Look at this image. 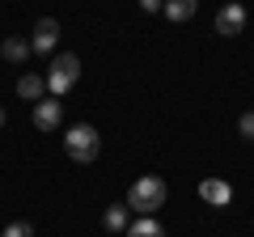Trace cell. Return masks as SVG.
Listing matches in <instances>:
<instances>
[{
    "mask_svg": "<svg viewBox=\"0 0 254 237\" xmlns=\"http://www.w3.org/2000/svg\"><path fill=\"white\" fill-rule=\"evenodd\" d=\"M64 153L72 157L76 165H89L93 157L102 153V136L89 123H76V127H68V136H64Z\"/></svg>",
    "mask_w": 254,
    "mask_h": 237,
    "instance_id": "6da1fadb",
    "label": "cell"
},
{
    "mask_svg": "<svg viewBox=\"0 0 254 237\" xmlns=\"http://www.w3.org/2000/svg\"><path fill=\"white\" fill-rule=\"evenodd\" d=\"M161 203H165V182H161V178H153V174H148V178H140V182L127 191V208L140 212V216H153Z\"/></svg>",
    "mask_w": 254,
    "mask_h": 237,
    "instance_id": "7a4b0ae2",
    "label": "cell"
},
{
    "mask_svg": "<svg viewBox=\"0 0 254 237\" xmlns=\"http://www.w3.org/2000/svg\"><path fill=\"white\" fill-rule=\"evenodd\" d=\"M76 81H81V59H76L72 51L55 55V59H51V72H47V89H51L55 98H64Z\"/></svg>",
    "mask_w": 254,
    "mask_h": 237,
    "instance_id": "3957f363",
    "label": "cell"
},
{
    "mask_svg": "<svg viewBox=\"0 0 254 237\" xmlns=\"http://www.w3.org/2000/svg\"><path fill=\"white\" fill-rule=\"evenodd\" d=\"M60 123H64V102L60 98L34 102V127L38 131H60Z\"/></svg>",
    "mask_w": 254,
    "mask_h": 237,
    "instance_id": "277c9868",
    "label": "cell"
},
{
    "mask_svg": "<svg viewBox=\"0 0 254 237\" xmlns=\"http://www.w3.org/2000/svg\"><path fill=\"white\" fill-rule=\"evenodd\" d=\"M242 30H246V9L237 4V0H229L225 9L216 13V34L233 38V34H242Z\"/></svg>",
    "mask_w": 254,
    "mask_h": 237,
    "instance_id": "5b68a950",
    "label": "cell"
},
{
    "mask_svg": "<svg viewBox=\"0 0 254 237\" xmlns=\"http://www.w3.org/2000/svg\"><path fill=\"white\" fill-rule=\"evenodd\" d=\"M55 43H60V21L43 17V21L34 26V38H30V47H34V55H51V51H55Z\"/></svg>",
    "mask_w": 254,
    "mask_h": 237,
    "instance_id": "8992f818",
    "label": "cell"
},
{
    "mask_svg": "<svg viewBox=\"0 0 254 237\" xmlns=\"http://www.w3.org/2000/svg\"><path fill=\"white\" fill-rule=\"evenodd\" d=\"M199 195H203V203H212V208H229V203H233V186H229L225 178H203Z\"/></svg>",
    "mask_w": 254,
    "mask_h": 237,
    "instance_id": "52a82bcc",
    "label": "cell"
},
{
    "mask_svg": "<svg viewBox=\"0 0 254 237\" xmlns=\"http://www.w3.org/2000/svg\"><path fill=\"white\" fill-rule=\"evenodd\" d=\"M0 55H4L9 64H26L30 55H34V47H30L26 38H4V47H0Z\"/></svg>",
    "mask_w": 254,
    "mask_h": 237,
    "instance_id": "ba28073f",
    "label": "cell"
},
{
    "mask_svg": "<svg viewBox=\"0 0 254 237\" xmlns=\"http://www.w3.org/2000/svg\"><path fill=\"white\" fill-rule=\"evenodd\" d=\"M17 93H21L26 102H43V93H47V76H34V72H26V76L17 81Z\"/></svg>",
    "mask_w": 254,
    "mask_h": 237,
    "instance_id": "9c48e42d",
    "label": "cell"
},
{
    "mask_svg": "<svg viewBox=\"0 0 254 237\" xmlns=\"http://www.w3.org/2000/svg\"><path fill=\"white\" fill-rule=\"evenodd\" d=\"M195 9H199V0H165V17L170 21H190L195 17Z\"/></svg>",
    "mask_w": 254,
    "mask_h": 237,
    "instance_id": "30bf717a",
    "label": "cell"
},
{
    "mask_svg": "<svg viewBox=\"0 0 254 237\" xmlns=\"http://www.w3.org/2000/svg\"><path fill=\"white\" fill-rule=\"evenodd\" d=\"M102 225H106L110 233H127V203H110L106 216H102Z\"/></svg>",
    "mask_w": 254,
    "mask_h": 237,
    "instance_id": "8fae6325",
    "label": "cell"
},
{
    "mask_svg": "<svg viewBox=\"0 0 254 237\" xmlns=\"http://www.w3.org/2000/svg\"><path fill=\"white\" fill-rule=\"evenodd\" d=\"M127 237H165V229L157 225L153 216H140L136 225H127Z\"/></svg>",
    "mask_w": 254,
    "mask_h": 237,
    "instance_id": "7c38bea8",
    "label": "cell"
},
{
    "mask_svg": "<svg viewBox=\"0 0 254 237\" xmlns=\"http://www.w3.org/2000/svg\"><path fill=\"white\" fill-rule=\"evenodd\" d=\"M0 237H34V229H30L26 220H13V225L4 229V233H0Z\"/></svg>",
    "mask_w": 254,
    "mask_h": 237,
    "instance_id": "4fadbf2b",
    "label": "cell"
},
{
    "mask_svg": "<svg viewBox=\"0 0 254 237\" xmlns=\"http://www.w3.org/2000/svg\"><path fill=\"white\" fill-rule=\"evenodd\" d=\"M237 131H242L246 140H254V110H250V115H242V118H237Z\"/></svg>",
    "mask_w": 254,
    "mask_h": 237,
    "instance_id": "5bb4252c",
    "label": "cell"
},
{
    "mask_svg": "<svg viewBox=\"0 0 254 237\" xmlns=\"http://www.w3.org/2000/svg\"><path fill=\"white\" fill-rule=\"evenodd\" d=\"M140 9H144V13H161L165 0H140Z\"/></svg>",
    "mask_w": 254,
    "mask_h": 237,
    "instance_id": "9a60e30c",
    "label": "cell"
},
{
    "mask_svg": "<svg viewBox=\"0 0 254 237\" xmlns=\"http://www.w3.org/2000/svg\"><path fill=\"white\" fill-rule=\"evenodd\" d=\"M4 118H9V115H4V110H0V127H4Z\"/></svg>",
    "mask_w": 254,
    "mask_h": 237,
    "instance_id": "2e32d148",
    "label": "cell"
}]
</instances>
